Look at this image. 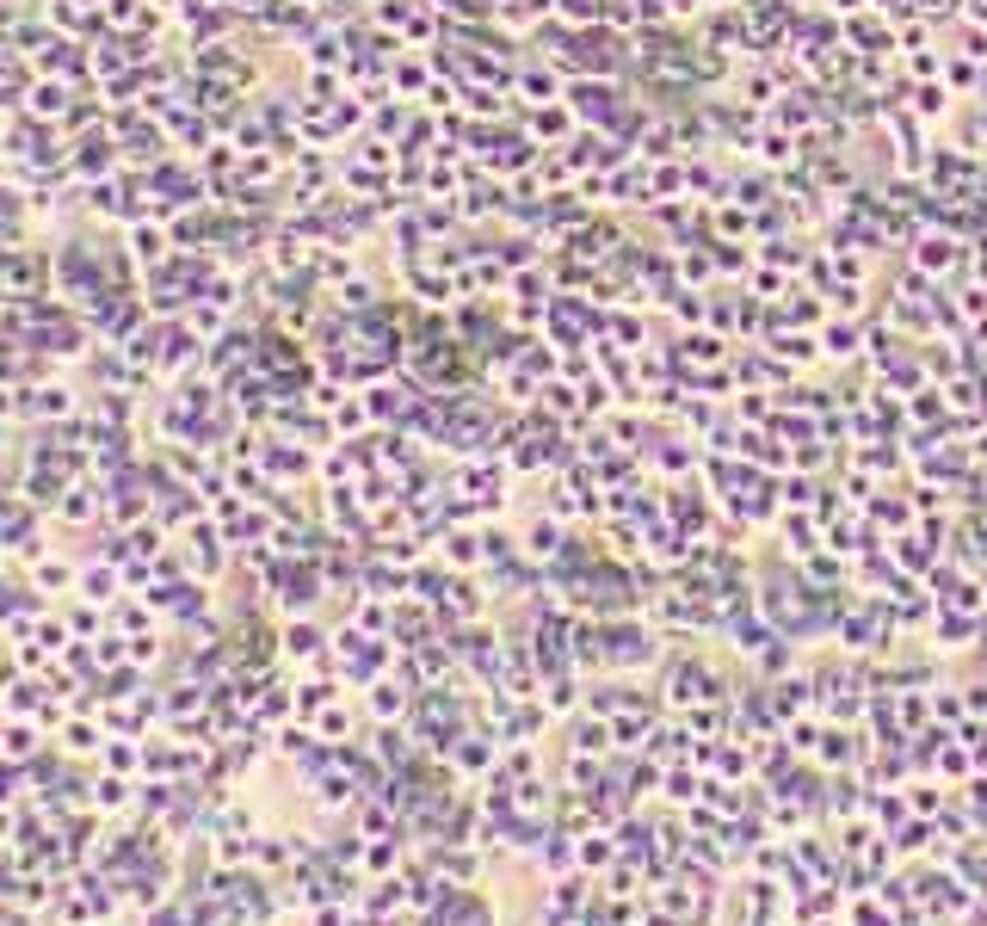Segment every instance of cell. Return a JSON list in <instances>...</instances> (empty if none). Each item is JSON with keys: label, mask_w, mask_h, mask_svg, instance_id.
I'll return each mask as SVG.
<instances>
[{"label": "cell", "mask_w": 987, "mask_h": 926, "mask_svg": "<svg viewBox=\"0 0 987 926\" xmlns=\"http://www.w3.org/2000/svg\"><path fill=\"white\" fill-rule=\"evenodd\" d=\"M513 93L525 99V105H556L562 93H568V81H562V68L550 62V68H537V62H519V81H513Z\"/></svg>", "instance_id": "6da1fadb"}, {"label": "cell", "mask_w": 987, "mask_h": 926, "mask_svg": "<svg viewBox=\"0 0 987 926\" xmlns=\"http://www.w3.org/2000/svg\"><path fill=\"white\" fill-rule=\"evenodd\" d=\"M913 266H920L926 278H944L950 266H957V235H950V229L920 235V241H913Z\"/></svg>", "instance_id": "7a4b0ae2"}, {"label": "cell", "mask_w": 987, "mask_h": 926, "mask_svg": "<svg viewBox=\"0 0 987 926\" xmlns=\"http://www.w3.org/2000/svg\"><path fill=\"white\" fill-rule=\"evenodd\" d=\"M821 352H833V359H852V352H858V322H852V315L821 328Z\"/></svg>", "instance_id": "3957f363"}, {"label": "cell", "mask_w": 987, "mask_h": 926, "mask_svg": "<svg viewBox=\"0 0 987 926\" xmlns=\"http://www.w3.org/2000/svg\"><path fill=\"white\" fill-rule=\"evenodd\" d=\"M913 112H920V118H944L950 112V87L944 81H920V87H913Z\"/></svg>", "instance_id": "277c9868"}, {"label": "cell", "mask_w": 987, "mask_h": 926, "mask_svg": "<svg viewBox=\"0 0 987 926\" xmlns=\"http://www.w3.org/2000/svg\"><path fill=\"white\" fill-rule=\"evenodd\" d=\"M38 396H44V402H38L44 414H68V389H62V383H44Z\"/></svg>", "instance_id": "5b68a950"}, {"label": "cell", "mask_w": 987, "mask_h": 926, "mask_svg": "<svg viewBox=\"0 0 987 926\" xmlns=\"http://www.w3.org/2000/svg\"><path fill=\"white\" fill-rule=\"evenodd\" d=\"M827 7H833V13H846V19H858V7H864V0H827Z\"/></svg>", "instance_id": "8992f818"}]
</instances>
